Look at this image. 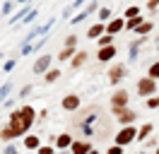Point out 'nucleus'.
<instances>
[{
    "label": "nucleus",
    "instance_id": "obj_22",
    "mask_svg": "<svg viewBox=\"0 0 159 154\" xmlns=\"http://www.w3.org/2000/svg\"><path fill=\"white\" fill-rule=\"evenodd\" d=\"M125 17H140V7H138V5H130V7L128 10H125Z\"/></svg>",
    "mask_w": 159,
    "mask_h": 154
},
{
    "label": "nucleus",
    "instance_id": "obj_3",
    "mask_svg": "<svg viewBox=\"0 0 159 154\" xmlns=\"http://www.w3.org/2000/svg\"><path fill=\"white\" fill-rule=\"evenodd\" d=\"M157 92V79L154 77H145V79H140L138 82V94L140 96H149Z\"/></svg>",
    "mask_w": 159,
    "mask_h": 154
},
{
    "label": "nucleus",
    "instance_id": "obj_20",
    "mask_svg": "<svg viewBox=\"0 0 159 154\" xmlns=\"http://www.w3.org/2000/svg\"><path fill=\"white\" fill-rule=\"evenodd\" d=\"M138 24H142V17H130V19H125V29H138Z\"/></svg>",
    "mask_w": 159,
    "mask_h": 154
},
{
    "label": "nucleus",
    "instance_id": "obj_27",
    "mask_svg": "<svg viewBox=\"0 0 159 154\" xmlns=\"http://www.w3.org/2000/svg\"><path fill=\"white\" fill-rule=\"evenodd\" d=\"M138 51H140V43H138V41H133V43H130V60L138 58Z\"/></svg>",
    "mask_w": 159,
    "mask_h": 154
},
{
    "label": "nucleus",
    "instance_id": "obj_13",
    "mask_svg": "<svg viewBox=\"0 0 159 154\" xmlns=\"http://www.w3.org/2000/svg\"><path fill=\"white\" fill-rule=\"evenodd\" d=\"M120 29H125V19H111L109 24H106V31H109V34H118Z\"/></svg>",
    "mask_w": 159,
    "mask_h": 154
},
{
    "label": "nucleus",
    "instance_id": "obj_18",
    "mask_svg": "<svg viewBox=\"0 0 159 154\" xmlns=\"http://www.w3.org/2000/svg\"><path fill=\"white\" fill-rule=\"evenodd\" d=\"M152 22H142V24H138V29H135V34H140V36H145V34H149L152 31Z\"/></svg>",
    "mask_w": 159,
    "mask_h": 154
},
{
    "label": "nucleus",
    "instance_id": "obj_2",
    "mask_svg": "<svg viewBox=\"0 0 159 154\" xmlns=\"http://www.w3.org/2000/svg\"><path fill=\"white\" fill-rule=\"evenodd\" d=\"M53 22H56V19H48V22H43V24H39V27H34L29 34L24 36V43H31L36 36H46V34H48V29L53 27Z\"/></svg>",
    "mask_w": 159,
    "mask_h": 154
},
{
    "label": "nucleus",
    "instance_id": "obj_11",
    "mask_svg": "<svg viewBox=\"0 0 159 154\" xmlns=\"http://www.w3.org/2000/svg\"><path fill=\"white\" fill-rule=\"evenodd\" d=\"M80 106V96H75V94H68L65 99H63V108L65 111H75Z\"/></svg>",
    "mask_w": 159,
    "mask_h": 154
},
{
    "label": "nucleus",
    "instance_id": "obj_34",
    "mask_svg": "<svg viewBox=\"0 0 159 154\" xmlns=\"http://www.w3.org/2000/svg\"><path fill=\"white\" fill-rule=\"evenodd\" d=\"M147 106H149V108H157V106H159V96H157V99H149Z\"/></svg>",
    "mask_w": 159,
    "mask_h": 154
},
{
    "label": "nucleus",
    "instance_id": "obj_10",
    "mask_svg": "<svg viewBox=\"0 0 159 154\" xmlns=\"http://www.w3.org/2000/svg\"><path fill=\"white\" fill-rule=\"evenodd\" d=\"M111 58H116V46H113V43H111V46H101L99 63H106V60H111Z\"/></svg>",
    "mask_w": 159,
    "mask_h": 154
},
{
    "label": "nucleus",
    "instance_id": "obj_39",
    "mask_svg": "<svg viewBox=\"0 0 159 154\" xmlns=\"http://www.w3.org/2000/svg\"><path fill=\"white\" fill-rule=\"evenodd\" d=\"M89 154H99V152H97V149H89Z\"/></svg>",
    "mask_w": 159,
    "mask_h": 154
},
{
    "label": "nucleus",
    "instance_id": "obj_41",
    "mask_svg": "<svg viewBox=\"0 0 159 154\" xmlns=\"http://www.w3.org/2000/svg\"><path fill=\"white\" fill-rule=\"evenodd\" d=\"M10 154H17V152H10Z\"/></svg>",
    "mask_w": 159,
    "mask_h": 154
},
{
    "label": "nucleus",
    "instance_id": "obj_30",
    "mask_svg": "<svg viewBox=\"0 0 159 154\" xmlns=\"http://www.w3.org/2000/svg\"><path fill=\"white\" fill-rule=\"evenodd\" d=\"M109 17H111V10H109V7H101V10H99V19H101V22H106Z\"/></svg>",
    "mask_w": 159,
    "mask_h": 154
},
{
    "label": "nucleus",
    "instance_id": "obj_32",
    "mask_svg": "<svg viewBox=\"0 0 159 154\" xmlns=\"http://www.w3.org/2000/svg\"><path fill=\"white\" fill-rule=\"evenodd\" d=\"M75 43H77V36H75V34H70V36L65 38V46H75Z\"/></svg>",
    "mask_w": 159,
    "mask_h": 154
},
{
    "label": "nucleus",
    "instance_id": "obj_6",
    "mask_svg": "<svg viewBox=\"0 0 159 154\" xmlns=\"http://www.w3.org/2000/svg\"><path fill=\"white\" fill-rule=\"evenodd\" d=\"M51 63H53V58H51V56H39V60L34 63V72H36V75H41V72H48Z\"/></svg>",
    "mask_w": 159,
    "mask_h": 154
},
{
    "label": "nucleus",
    "instance_id": "obj_19",
    "mask_svg": "<svg viewBox=\"0 0 159 154\" xmlns=\"http://www.w3.org/2000/svg\"><path fill=\"white\" fill-rule=\"evenodd\" d=\"M84 58H87V53H84V51L75 53V56H72V67H80L82 63H84Z\"/></svg>",
    "mask_w": 159,
    "mask_h": 154
},
{
    "label": "nucleus",
    "instance_id": "obj_4",
    "mask_svg": "<svg viewBox=\"0 0 159 154\" xmlns=\"http://www.w3.org/2000/svg\"><path fill=\"white\" fill-rule=\"evenodd\" d=\"M135 137H138V130H135L133 125H128V128H123V130L116 135V144H120V147H123V144H130Z\"/></svg>",
    "mask_w": 159,
    "mask_h": 154
},
{
    "label": "nucleus",
    "instance_id": "obj_5",
    "mask_svg": "<svg viewBox=\"0 0 159 154\" xmlns=\"http://www.w3.org/2000/svg\"><path fill=\"white\" fill-rule=\"evenodd\" d=\"M97 2H99V0H94V2H89V5H87V7L82 10V12H77V15L72 17V22H70V24H80V22H84V19H87V17L92 15V12L97 10Z\"/></svg>",
    "mask_w": 159,
    "mask_h": 154
},
{
    "label": "nucleus",
    "instance_id": "obj_35",
    "mask_svg": "<svg viewBox=\"0 0 159 154\" xmlns=\"http://www.w3.org/2000/svg\"><path fill=\"white\" fill-rule=\"evenodd\" d=\"M109 154H123V149H120V144H116V147H111Z\"/></svg>",
    "mask_w": 159,
    "mask_h": 154
},
{
    "label": "nucleus",
    "instance_id": "obj_24",
    "mask_svg": "<svg viewBox=\"0 0 159 154\" xmlns=\"http://www.w3.org/2000/svg\"><path fill=\"white\" fill-rule=\"evenodd\" d=\"M10 89H12V84H10V82H5V84L0 87V101H2V99H7V94H10Z\"/></svg>",
    "mask_w": 159,
    "mask_h": 154
},
{
    "label": "nucleus",
    "instance_id": "obj_12",
    "mask_svg": "<svg viewBox=\"0 0 159 154\" xmlns=\"http://www.w3.org/2000/svg\"><path fill=\"white\" fill-rule=\"evenodd\" d=\"M104 29H106V24H104V22H97V24H92V27L87 29V36L89 38H99L101 34H104Z\"/></svg>",
    "mask_w": 159,
    "mask_h": 154
},
{
    "label": "nucleus",
    "instance_id": "obj_14",
    "mask_svg": "<svg viewBox=\"0 0 159 154\" xmlns=\"http://www.w3.org/2000/svg\"><path fill=\"white\" fill-rule=\"evenodd\" d=\"M24 147H27V149H39L41 147V137H36V135L24 137Z\"/></svg>",
    "mask_w": 159,
    "mask_h": 154
},
{
    "label": "nucleus",
    "instance_id": "obj_29",
    "mask_svg": "<svg viewBox=\"0 0 159 154\" xmlns=\"http://www.w3.org/2000/svg\"><path fill=\"white\" fill-rule=\"evenodd\" d=\"M72 48H75V46H65V48H63V51H60V60H65V58L72 56Z\"/></svg>",
    "mask_w": 159,
    "mask_h": 154
},
{
    "label": "nucleus",
    "instance_id": "obj_38",
    "mask_svg": "<svg viewBox=\"0 0 159 154\" xmlns=\"http://www.w3.org/2000/svg\"><path fill=\"white\" fill-rule=\"evenodd\" d=\"M15 2H17V5H27L29 0H15Z\"/></svg>",
    "mask_w": 159,
    "mask_h": 154
},
{
    "label": "nucleus",
    "instance_id": "obj_25",
    "mask_svg": "<svg viewBox=\"0 0 159 154\" xmlns=\"http://www.w3.org/2000/svg\"><path fill=\"white\" fill-rule=\"evenodd\" d=\"M58 77H60V70H48L46 72V82H56Z\"/></svg>",
    "mask_w": 159,
    "mask_h": 154
},
{
    "label": "nucleus",
    "instance_id": "obj_26",
    "mask_svg": "<svg viewBox=\"0 0 159 154\" xmlns=\"http://www.w3.org/2000/svg\"><path fill=\"white\" fill-rule=\"evenodd\" d=\"M149 77H154V79H159V60H157V63H152V65H149Z\"/></svg>",
    "mask_w": 159,
    "mask_h": 154
},
{
    "label": "nucleus",
    "instance_id": "obj_15",
    "mask_svg": "<svg viewBox=\"0 0 159 154\" xmlns=\"http://www.w3.org/2000/svg\"><path fill=\"white\" fill-rule=\"evenodd\" d=\"M89 144L87 142H72V154H89Z\"/></svg>",
    "mask_w": 159,
    "mask_h": 154
},
{
    "label": "nucleus",
    "instance_id": "obj_8",
    "mask_svg": "<svg viewBox=\"0 0 159 154\" xmlns=\"http://www.w3.org/2000/svg\"><path fill=\"white\" fill-rule=\"evenodd\" d=\"M116 116H118V123H123V125H130L138 118L135 111H125V108H116Z\"/></svg>",
    "mask_w": 159,
    "mask_h": 154
},
{
    "label": "nucleus",
    "instance_id": "obj_1",
    "mask_svg": "<svg viewBox=\"0 0 159 154\" xmlns=\"http://www.w3.org/2000/svg\"><path fill=\"white\" fill-rule=\"evenodd\" d=\"M34 116H36V111H34L31 106H22L20 111H15V113L10 116V125H7V128H2V133H0V135H2V140H15V137H22V135L31 128Z\"/></svg>",
    "mask_w": 159,
    "mask_h": 154
},
{
    "label": "nucleus",
    "instance_id": "obj_28",
    "mask_svg": "<svg viewBox=\"0 0 159 154\" xmlns=\"http://www.w3.org/2000/svg\"><path fill=\"white\" fill-rule=\"evenodd\" d=\"M34 19H36V10H29V12H27V17L22 19V24H31Z\"/></svg>",
    "mask_w": 159,
    "mask_h": 154
},
{
    "label": "nucleus",
    "instance_id": "obj_36",
    "mask_svg": "<svg viewBox=\"0 0 159 154\" xmlns=\"http://www.w3.org/2000/svg\"><path fill=\"white\" fill-rule=\"evenodd\" d=\"M12 67H15V60H7V63H5V67H2V70H5V72H10Z\"/></svg>",
    "mask_w": 159,
    "mask_h": 154
},
{
    "label": "nucleus",
    "instance_id": "obj_21",
    "mask_svg": "<svg viewBox=\"0 0 159 154\" xmlns=\"http://www.w3.org/2000/svg\"><path fill=\"white\" fill-rule=\"evenodd\" d=\"M152 133V125H142V128H140V133H138V140H145V137H147V135Z\"/></svg>",
    "mask_w": 159,
    "mask_h": 154
},
{
    "label": "nucleus",
    "instance_id": "obj_7",
    "mask_svg": "<svg viewBox=\"0 0 159 154\" xmlns=\"http://www.w3.org/2000/svg\"><path fill=\"white\" fill-rule=\"evenodd\" d=\"M111 104H113V111H116V108H123V106L128 104V92H125V89H118L116 94L111 96Z\"/></svg>",
    "mask_w": 159,
    "mask_h": 154
},
{
    "label": "nucleus",
    "instance_id": "obj_31",
    "mask_svg": "<svg viewBox=\"0 0 159 154\" xmlns=\"http://www.w3.org/2000/svg\"><path fill=\"white\" fill-rule=\"evenodd\" d=\"M15 5H17V2H5V5H2V15H12Z\"/></svg>",
    "mask_w": 159,
    "mask_h": 154
},
{
    "label": "nucleus",
    "instance_id": "obj_33",
    "mask_svg": "<svg viewBox=\"0 0 159 154\" xmlns=\"http://www.w3.org/2000/svg\"><path fill=\"white\" fill-rule=\"evenodd\" d=\"M157 7H159V0H149L147 2V10H152V12H154Z\"/></svg>",
    "mask_w": 159,
    "mask_h": 154
},
{
    "label": "nucleus",
    "instance_id": "obj_42",
    "mask_svg": "<svg viewBox=\"0 0 159 154\" xmlns=\"http://www.w3.org/2000/svg\"><path fill=\"white\" fill-rule=\"evenodd\" d=\"M157 154H159V149H157Z\"/></svg>",
    "mask_w": 159,
    "mask_h": 154
},
{
    "label": "nucleus",
    "instance_id": "obj_23",
    "mask_svg": "<svg viewBox=\"0 0 159 154\" xmlns=\"http://www.w3.org/2000/svg\"><path fill=\"white\" fill-rule=\"evenodd\" d=\"M99 46H111L113 43V34H106V36H99V41H97Z\"/></svg>",
    "mask_w": 159,
    "mask_h": 154
},
{
    "label": "nucleus",
    "instance_id": "obj_37",
    "mask_svg": "<svg viewBox=\"0 0 159 154\" xmlns=\"http://www.w3.org/2000/svg\"><path fill=\"white\" fill-rule=\"evenodd\" d=\"M39 154H53V149L51 147H39Z\"/></svg>",
    "mask_w": 159,
    "mask_h": 154
},
{
    "label": "nucleus",
    "instance_id": "obj_16",
    "mask_svg": "<svg viewBox=\"0 0 159 154\" xmlns=\"http://www.w3.org/2000/svg\"><path fill=\"white\" fill-rule=\"evenodd\" d=\"M29 2H27V5H22V10H20V12H15V15H12V17H10V22H20V19H24V17H27V12H29Z\"/></svg>",
    "mask_w": 159,
    "mask_h": 154
},
{
    "label": "nucleus",
    "instance_id": "obj_17",
    "mask_svg": "<svg viewBox=\"0 0 159 154\" xmlns=\"http://www.w3.org/2000/svg\"><path fill=\"white\" fill-rule=\"evenodd\" d=\"M56 144H58L60 149H65V147L72 144V137H70V135H58V137H56Z\"/></svg>",
    "mask_w": 159,
    "mask_h": 154
},
{
    "label": "nucleus",
    "instance_id": "obj_9",
    "mask_svg": "<svg viewBox=\"0 0 159 154\" xmlns=\"http://www.w3.org/2000/svg\"><path fill=\"white\" fill-rule=\"evenodd\" d=\"M123 77H125V67H123V65H116V67H111V70H109V82H111V84H118Z\"/></svg>",
    "mask_w": 159,
    "mask_h": 154
},
{
    "label": "nucleus",
    "instance_id": "obj_40",
    "mask_svg": "<svg viewBox=\"0 0 159 154\" xmlns=\"http://www.w3.org/2000/svg\"><path fill=\"white\" fill-rule=\"evenodd\" d=\"M154 43H157V48H159V36H157V38H154Z\"/></svg>",
    "mask_w": 159,
    "mask_h": 154
}]
</instances>
